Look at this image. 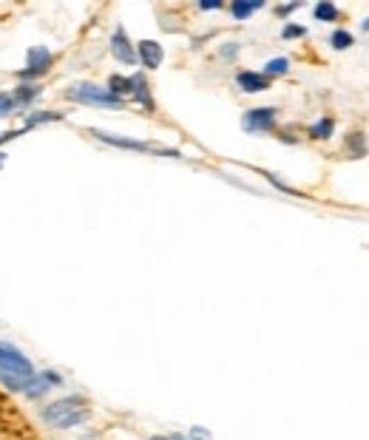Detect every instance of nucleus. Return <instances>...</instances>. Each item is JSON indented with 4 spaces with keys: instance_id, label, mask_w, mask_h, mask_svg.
<instances>
[{
    "instance_id": "1",
    "label": "nucleus",
    "mask_w": 369,
    "mask_h": 440,
    "mask_svg": "<svg viewBox=\"0 0 369 440\" xmlns=\"http://www.w3.org/2000/svg\"><path fill=\"white\" fill-rule=\"evenodd\" d=\"M40 418L54 429H74L91 418V409L80 395H69V398H60V400L49 403L40 412Z\"/></svg>"
},
{
    "instance_id": "2",
    "label": "nucleus",
    "mask_w": 369,
    "mask_h": 440,
    "mask_svg": "<svg viewBox=\"0 0 369 440\" xmlns=\"http://www.w3.org/2000/svg\"><path fill=\"white\" fill-rule=\"evenodd\" d=\"M0 440H40L35 426L26 421L17 403L0 389Z\"/></svg>"
},
{
    "instance_id": "3",
    "label": "nucleus",
    "mask_w": 369,
    "mask_h": 440,
    "mask_svg": "<svg viewBox=\"0 0 369 440\" xmlns=\"http://www.w3.org/2000/svg\"><path fill=\"white\" fill-rule=\"evenodd\" d=\"M69 100L83 103V105H105V108H119V105H122V100L114 97L111 91L97 88V85H91V83H77V85H71Z\"/></svg>"
},
{
    "instance_id": "4",
    "label": "nucleus",
    "mask_w": 369,
    "mask_h": 440,
    "mask_svg": "<svg viewBox=\"0 0 369 440\" xmlns=\"http://www.w3.org/2000/svg\"><path fill=\"white\" fill-rule=\"evenodd\" d=\"M0 369L3 372H15V375H35V366L23 353H17L15 347L0 344Z\"/></svg>"
},
{
    "instance_id": "5",
    "label": "nucleus",
    "mask_w": 369,
    "mask_h": 440,
    "mask_svg": "<svg viewBox=\"0 0 369 440\" xmlns=\"http://www.w3.org/2000/svg\"><path fill=\"white\" fill-rule=\"evenodd\" d=\"M241 125H244V131H253V134L256 131H270L275 125V108H253V111L244 114Z\"/></svg>"
},
{
    "instance_id": "6",
    "label": "nucleus",
    "mask_w": 369,
    "mask_h": 440,
    "mask_svg": "<svg viewBox=\"0 0 369 440\" xmlns=\"http://www.w3.org/2000/svg\"><path fill=\"white\" fill-rule=\"evenodd\" d=\"M111 51H114V57H117L119 62H126V66H134V62H137V51H134V46L128 43V37H126V31H122V28L114 31Z\"/></svg>"
},
{
    "instance_id": "7",
    "label": "nucleus",
    "mask_w": 369,
    "mask_h": 440,
    "mask_svg": "<svg viewBox=\"0 0 369 440\" xmlns=\"http://www.w3.org/2000/svg\"><path fill=\"white\" fill-rule=\"evenodd\" d=\"M49 62H51L49 49H32V51H28V71H23L20 77L26 80V77H37V74H43V71L49 69Z\"/></svg>"
},
{
    "instance_id": "8",
    "label": "nucleus",
    "mask_w": 369,
    "mask_h": 440,
    "mask_svg": "<svg viewBox=\"0 0 369 440\" xmlns=\"http://www.w3.org/2000/svg\"><path fill=\"white\" fill-rule=\"evenodd\" d=\"M139 60H142L145 69H160V62H162V46L153 43V40H142V43H139Z\"/></svg>"
},
{
    "instance_id": "9",
    "label": "nucleus",
    "mask_w": 369,
    "mask_h": 440,
    "mask_svg": "<svg viewBox=\"0 0 369 440\" xmlns=\"http://www.w3.org/2000/svg\"><path fill=\"white\" fill-rule=\"evenodd\" d=\"M236 83L241 85V91H248V94H259V91H264L270 85V80L264 74H253V71H239Z\"/></svg>"
},
{
    "instance_id": "10",
    "label": "nucleus",
    "mask_w": 369,
    "mask_h": 440,
    "mask_svg": "<svg viewBox=\"0 0 369 440\" xmlns=\"http://www.w3.org/2000/svg\"><path fill=\"white\" fill-rule=\"evenodd\" d=\"M49 389H51V384L46 381V375L40 372V375H32V378H28V384H26V389H23V395H26V398H32V400H35V398H43V395H46Z\"/></svg>"
},
{
    "instance_id": "11",
    "label": "nucleus",
    "mask_w": 369,
    "mask_h": 440,
    "mask_svg": "<svg viewBox=\"0 0 369 440\" xmlns=\"http://www.w3.org/2000/svg\"><path fill=\"white\" fill-rule=\"evenodd\" d=\"M131 85H134V91H131L134 97H137L145 108H153V100H151V94H148V83H145V77H142V74H134V77H131Z\"/></svg>"
},
{
    "instance_id": "12",
    "label": "nucleus",
    "mask_w": 369,
    "mask_h": 440,
    "mask_svg": "<svg viewBox=\"0 0 369 440\" xmlns=\"http://www.w3.org/2000/svg\"><path fill=\"white\" fill-rule=\"evenodd\" d=\"M332 128H335V119L332 117H321L313 128H310V137L313 139H329L332 137Z\"/></svg>"
},
{
    "instance_id": "13",
    "label": "nucleus",
    "mask_w": 369,
    "mask_h": 440,
    "mask_svg": "<svg viewBox=\"0 0 369 440\" xmlns=\"http://www.w3.org/2000/svg\"><path fill=\"white\" fill-rule=\"evenodd\" d=\"M108 91L114 94V97H119V100H122V94H131V91H134L131 77H119V74H114V77L108 80Z\"/></svg>"
},
{
    "instance_id": "14",
    "label": "nucleus",
    "mask_w": 369,
    "mask_h": 440,
    "mask_svg": "<svg viewBox=\"0 0 369 440\" xmlns=\"http://www.w3.org/2000/svg\"><path fill=\"white\" fill-rule=\"evenodd\" d=\"M347 153L352 156V160H358V156H363V153H366V139H363V134H361V131L347 137Z\"/></svg>"
},
{
    "instance_id": "15",
    "label": "nucleus",
    "mask_w": 369,
    "mask_h": 440,
    "mask_svg": "<svg viewBox=\"0 0 369 440\" xmlns=\"http://www.w3.org/2000/svg\"><path fill=\"white\" fill-rule=\"evenodd\" d=\"M256 9H261V0H250V3H244V0H236V3L230 6V12H233V17H250Z\"/></svg>"
},
{
    "instance_id": "16",
    "label": "nucleus",
    "mask_w": 369,
    "mask_h": 440,
    "mask_svg": "<svg viewBox=\"0 0 369 440\" xmlns=\"http://www.w3.org/2000/svg\"><path fill=\"white\" fill-rule=\"evenodd\" d=\"M97 137L103 139V142H111V145H119V148H134V151H148L151 145H145V142H134V139H119V137H114V134H100L97 131Z\"/></svg>"
},
{
    "instance_id": "17",
    "label": "nucleus",
    "mask_w": 369,
    "mask_h": 440,
    "mask_svg": "<svg viewBox=\"0 0 369 440\" xmlns=\"http://www.w3.org/2000/svg\"><path fill=\"white\" fill-rule=\"evenodd\" d=\"M355 40H352V35L350 31H344V28H335L332 35H329V46L332 49H338V51H344V49H350Z\"/></svg>"
},
{
    "instance_id": "18",
    "label": "nucleus",
    "mask_w": 369,
    "mask_h": 440,
    "mask_svg": "<svg viewBox=\"0 0 369 440\" xmlns=\"http://www.w3.org/2000/svg\"><path fill=\"white\" fill-rule=\"evenodd\" d=\"M313 15H316V20H332V23H335L338 17H341V12L335 9V3H327V0L313 9Z\"/></svg>"
},
{
    "instance_id": "19",
    "label": "nucleus",
    "mask_w": 369,
    "mask_h": 440,
    "mask_svg": "<svg viewBox=\"0 0 369 440\" xmlns=\"http://www.w3.org/2000/svg\"><path fill=\"white\" fill-rule=\"evenodd\" d=\"M287 66H290V62H287L284 57H279V60H270L264 69H267V74H284V71H287Z\"/></svg>"
},
{
    "instance_id": "20",
    "label": "nucleus",
    "mask_w": 369,
    "mask_h": 440,
    "mask_svg": "<svg viewBox=\"0 0 369 440\" xmlns=\"http://www.w3.org/2000/svg\"><path fill=\"white\" fill-rule=\"evenodd\" d=\"M15 105H17V100H15V97H9V94H0V119H3V117L15 108Z\"/></svg>"
},
{
    "instance_id": "21",
    "label": "nucleus",
    "mask_w": 369,
    "mask_h": 440,
    "mask_svg": "<svg viewBox=\"0 0 369 440\" xmlns=\"http://www.w3.org/2000/svg\"><path fill=\"white\" fill-rule=\"evenodd\" d=\"M304 35H307V28H304V26H284V31H282V37H287V40L304 37Z\"/></svg>"
},
{
    "instance_id": "22",
    "label": "nucleus",
    "mask_w": 369,
    "mask_h": 440,
    "mask_svg": "<svg viewBox=\"0 0 369 440\" xmlns=\"http://www.w3.org/2000/svg\"><path fill=\"white\" fill-rule=\"evenodd\" d=\"M17 91H20V94H17L15 100H17V103H26V100H32L40 88H35V85H32V88H28V85H23V88H17Z\"/></svg>"
},
{
    "instance_id": "23",
    "label": "nucleus",
    "mask_w": 369,
    "mask_h": 440,
    "mask_svg": "<svg viewBox=\"0 0 369 440\" xmlns=\"http://www.w3.org/2000/svg\"><path fill=\"white\" fill-rule=\"evenodd\" d=\"M199 9H222V3H219V0H202Z\"/></svg>"
},
{
    "instance_id": "24",
    "label": "nucleus",
    "mask_w": 369,
    "mask_h": 440,
    "mask_svg": "<svg viewBox=\"0 0 369 440\" xmlns=\"http://www.w3.org/2000/svg\"><path fill=\"white\" fill-rule=\"evenodd\" d=\"M236 51H239V46H236V43H228V46L222 49V54H225V57H233Z\"/></svg>"
},
{
    "instance_id": "25",
    "label": "nucleus",
    "mask_w": 369,
    "mask_h": 440,
    "mask_svg": "<svg viewBox=\"0 0 369 440\" xmlns=\"http://www.w3.org/2000/svg\"><path fill=\"white\" fill-rule=\"evenodd\" d=\"M301 3H290V6H279V15H290V12H295Z\"/></svg>"
},
{
    "instance_id": "26",
    "label": "nucleus",
    "mask_w": 369,
    "mask_h": 440,
    "mask_svg": "<svg viewBox=\"0 0 369 440\" xmlns=\"http://www.w3.org/2000/svg\"><path fill=\"white\" fill-rule=\"evenodd\" d=\"M363 28H366V31H369V17H366V20H363Z\"/></svg>"
},
{
    "instance_id": "27",
    "label": "nucleus",
    "mask_w": 369,
    "mask_h": 440,
    "mask_svg": "<svg viewBox=\"0 0 369 440\" xmlns=\"http://www.w3.org/2000/svg\"><path fill=\"white\" fill-rule=\"evenodd\" d=\"M3 160H6V156H3V153H0V168H3Z\"/></svg>"
},
{
    "instance_id": "28",
    "label": "nucleus",
    "mask_w": 369,
    "mask_h": 440,
    "mask_svg": "<svg viewBox=\"0 0 369 440\" xmlns=\"http://www.w3.org/2000/svg\"><path fill=\"white\" fill-rule=\"evenodd\" d=\"M168 440H184V437H176V434H173V437H168Z\"/></svg>"
},
{
    "instance_id": "29",
    "label": "nucleus",
    "mask_w": 369,
    "mask_h": 440,
    "mask_svg": "<svg viewBox=\"0 0 369 440\" xmlns=\"http://www.w3.org/2000/svg\"><path fill=\"white\" fill-rule=\"evenodd\" d=\"M151 440H168V437H151Z\"/></svg>"
},
{
    "instance_id": "30",
    "label": "nucleus",
    "mask_w": 369,
    "mask_h": 440,
    "mask_svg": "<svg viewBox=\"0 0 369 440\" xmlns=\"http://www.w3.org/2000/svg\"><path fill=\"white\" fill-rule=\"evenodd\" d=\"M196 440H199V437H196Z\"/></svg>"
}]
</instances>
